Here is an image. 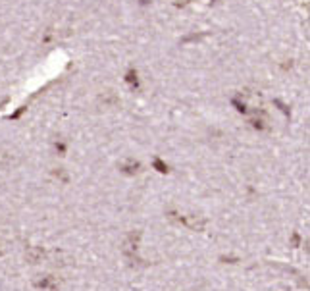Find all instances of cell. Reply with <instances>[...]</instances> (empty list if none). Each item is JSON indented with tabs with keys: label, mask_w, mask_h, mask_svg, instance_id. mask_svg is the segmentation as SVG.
I'll list each match as a JSON object with an SVG mask.
<instances>
[{
	"label": "cell",
	"mask_w": 310,
	"mask_h": 291,
	"mask_svg": "<svg viewBox=\"0 0 310 291\" xmlns=\"http://www.w3.org/2000/svg\"><path fill=\"white\" fill-rule=\"evenodd\" d=\"M152 166H154V168H156V170H158L160 173H166V172H168V164H164V162H162L160 158H154Z\"/></svg>",
	"instance_id": "obj_8"
},
{
	"label": "cell",
	"mask_w": 310,
	"mask_h": 291,
	"mask_svg": "<svg viewBox=\"0 0 310 291\" xmlns=\"http://www.w3.org/2000/svg\"><path fill=\"white\" fill-rule=\"evenodd\" d=\"M119 168H121V172L128 173V176H135V173L141 170V164H139L137 160H133V158H128V160H123V162L119 164Z\"/></svg>",
	"instance_id": "obj_4"
},
{
	"label": "cell",
	"mask_w": 310,
	"mask_h": 291,
	"mask_svg": "<svg viewBox=\"0 0 310 291\" xmlns=\"http://www.w3.org/2000/svg\"><path fill=\"white\" fill-rule=\"evenodd\" d=\"M139 2H141V4H149V0H139Z\"/></svg>",
	"instance_id": "obj_10"
},
{
	"label": "cell",
	"mask_w": 310,
	"mask_h": 291,
	"mask_svg": "<svg viewBox=\"0 0 310 291\" xmlns=\"http://www.w3.org/2000/svg\"><path fill=\"white\" fill-rule=\"evenodd\" d=\"M139 239H141V231H131L128 237H126V241H123V255H126V259L129 260V264H137V262H141L139 259Z\"/></svg>",
	"instance_id": "obj_1"
},
{
	"label": "cell",
	"mask_w": 310,
	"mask_h": 291,
	"mask_svg": "<svg viewBox=\"0 0 310 291\" xmlns=\"http://www.w3.org/2000/svg\"><path fill=\"white\" fill-rule=\"evenodd\" d=\"M25 259L29 260L31 264H37V262L45 259V249L43 247H29L27 253H25Z\"/></svg>",
	"instance_id": "obj_3"
},
{
	"label": "cell",
	"mask_w": 310,
	"mask_h": 291,
	"mask_svg": "<svg viewBox=\"0 0 310 291\" xmlns=\"http://www.w3.org/2000/svg\"><path fill=\"white\" fill-rule=\"evenodd\" d=\"M54 149H56V152H58V154H64V152H66V143L64 141H56Z\"/></svg>",
	"instance_id": "obj_9"
},
{
	"label": "cell",
	"mask_w": 310,
	"mask_h": 291,
	"mask_svg": "<svg viewBox=\"0 0 310 291\" xmlns=\"http://www.w3.org/2000/svg\"><path fill=\"white\" fill-rule=\"evenodd\" d=\"M35 285L39 287V289H50V291H54L56 287H58V283L54 282V278H50V276H39V280L35 282Z\"/></svg>",
	"instance_id": "obj_5"
},
{
	"label": "cell",
	"mask_w": 310,
	"mask_h": 291,
	"mask_svg": "<svg viewBox=\"0 0 310 291\" xmlns=\"http://www.w3.org/2000/svg\"><path fill=\"white\" fill-rule=\"evenodd\" d=\"M126 83H128L131 89H137L139 87V73H137V70H128V73H126Z\"/></svg>",
	"instance_id": "obj_6"
},
{
	"label": "cell",
	"mask_w": 310,
	"mask_h": 291,
	"mask_svg": "<svg viewBox=\"0 0 310 291\" xmlns=\"http://www.w3.org/2000/svg\"><path fill=\"white\" fill-rule=\"evenodd\" d=\"M251 126L255 127V129H264V127H266V118H264V114H258V112H256L255 116L251 118Z\"/></svg>",
	"instance_id": "obj_7"
},
{
	"label": "cell",
	"mask_w": 310,
	"mask_h": 291,
	"mask_svg": "<svg viewBox=\"0 0 310 291\" xmlns=\"http://www.w3.org/2000/svg\"><path fill=\"white\" fill-rule=\"evenodd\" d=\"M170 218H172V220H175L177 224L185 226V228L195 229V231H202V229H204V226H206V222L202 220L200 216H179V218H175L174 214H170Z\"/></svg>",
	"instance_id": "obj_2"
}]
</instances>
